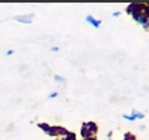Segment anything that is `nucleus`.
Listing matches in <instances>:
<instances>
[{
	"label": "nucleus",
	"mask_w": 149,
	"mask_h": 140,
	"mask_svg": "<svg viewBox=\"0 0 149 140\" xmlns=\"http://www.w3.org/2000/svg\"><path fill=\"white\" fill-rule=\"evenodd\" d=\"M95 131H97V127H95L94 123H86V125H84V127H82L81 134L84 138H90L93 134H95Z\"/></svg>",
	"instance_id": "1"
},
{
	"label": "nucleus",
	"mask_w": 149,
	"mask_h": 140,
	"mask_svg": "<svg viewBox=\"0 0 149 140\" xmlns=\"http://www.w3.org/2000/svg\"><path fill=\"white\" fill-rule=\"evenodd\" d=\"M33 15H24V16H16L15 20L21 24H30L33 21Z\"/></svg>",
	"instance_id": "2"
},
{
	"label": "nucleus",
	"mask_w": 149,
	"mask_h": 140,
	"mask_svg": "<svg viewBox=\"0 0 149 140\" xmlns=\"http://www.w3.org/2000/svg\"><path fill=\"white\" fill-rule=\"evenodd\" d=\"M86 21L90 24V25L94 26V28H100V26H101V21L100 20H95L93 16H86Z\"/></svg>",
	"instance_id": "3"
},
{
	"label": "nucleus",
	"mask_w": 149,
	"mask_h": 140,
	"mask_svg": "<svg viewBox=\"0 0 149 140\" xmlns=\"http://www.w3.org/2000/svg\"><path fill=\"white\" fill-rule=\"evenodd\" d=\"M132 114H134L135 119H141V118H144V114H143V113L136 111V110H134V111H132Z\"/></svg>",
	"instance_id": "4"
},
{
	"label": "nucleus",
	"mask_w": 149,
	"mask_h": 140,
	"mask_svg": "<svg viewBox=\"0 0 149 140\" xmlns=\"http://www.w3.org/2000/svg\"><path fill=\"white\" fill-rule=\"evenodd\" d=\"M123 118H124V119H128V120H131V122H134V120H136V119H135V117H134V115H131V117H130V115H123Z\"/></svg>",
	"instance_id": "5"
},
{
	"label": "nucleus",
	"mask_w": 149,
	"mask_h": 140,
	"mask_svg": "<svg viewBox=\"0 0 149 140\" xmlns=\"http://www.w3.org/2000/svg\"><path fill=\"white\" fill-rule=\"evenodd\" d=\"M55 97H58V92H54V93H51L49 96V98H55Z\"/></svg>",
	"instance_id": "6"
},
{
	"label": "nucleus",
	"mask_w": 149,
	"mask_h": 140,
	"mask_svg": "<svg viewBox=\"0 0 149 140\" xmlns=\"http://www.w3.org/2000/svg\"><path fill=\"white\" fill-rule=\"evenodd\" d=\"M55 80H56V81H64V79H63V77H60V76H55Z\"/></svg>",
	"instance_id": "7"
},
{
	"label": "nucleus",
	"mask_w": 149,
	"mask_h": 140,
	"mask_svg": "<svg viewBox=\"0 0 149 140\" xmlns=\"http://www.w3.org/2000/svg\"><path fill=\"white\" fill-rule=\"evenodd\" d=\"M113 16H114V17H118V16H120V12H115V13H113Z\"/></svg>",
	"instance_id": "8"
},
{
	"label": "nucleus",
	"mask_w": 149,
	"mask_h": 140,
	"mask_svg": "<svg viewBox=\"0 0 149 140\" xmlns=\"http://www.w3.org/2000/svg\"><path fill=\"white\" fill-rule=\"evenodd\" d=\"M12 54H13L12 50H8V51H7V55H12Z\"/></svg>",
	"instance_id": "9"
}]
</instances>
